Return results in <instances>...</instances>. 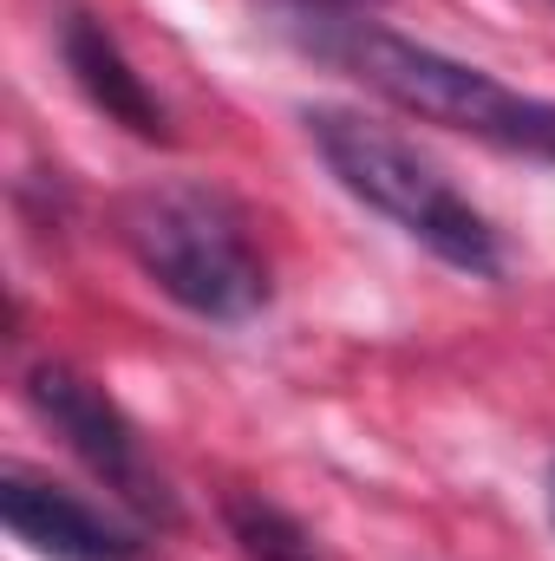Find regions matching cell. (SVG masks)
Instances as JSON below:
<instances>
[{
  "label": "cell",
  "mask_w": 555,
  "mask_h": 561,
  "mask_svg": "<svg viewBox=\"0 0 555 561\" xmlns=\"http://www.w3.org/2000/svg\"><path fill=\"white\" fill-rule=\"evenodd\" d=\"M118 242L196 320H249L269 307V262L249 236V216L209 183L170 176L132 190L118 203Z\"/></svg>",
  "instance_id": "obj_1"
},
{
  "label": "cell",
  "mask_w": 555,
  "mask_h": 561,
  "mask_svg": "<svg viewBox=\"0 0 555 561\" xmlns=\"http://www.w3.org/2000/svg\"><path fill=\"white\" fill-rule=\"evenodd\" d=\"M301 125L320 150V163L340 176V190L360 196L366 209H380L393 229H406L418 249H431L438 262H451L464 275L503 268V249H497V229L484 222V209H471V196H457V183L418 144H406L399 131H386L360 112H340V105H320Z\"/></svg>",
  "instance_id": "obj_2"
},
{
  "label": "cell",
  "mask_w": 555,
  "mask_h": 561,
  "mask_svg": "<svg viewBox=\"0 0 555 561\" xmlns=\"http://www.w3.org/2000/svg\"><path fill=\"white\" fill-rule=\"evenodd\" d=\"M333 53L380 92L393 99L399 112H412L424 125H444V131H471V138L490 144H523V125H530V105L523 92H510L497 72L484 66H464L438 46H418L393 26H373V20H347Z\"/></svg>",
  "instance_id": "obj_3"
},
{
  "label": "cell",
  "mask_w": 555,
  "mask_h": 561,
  "mask_svg": "<svg viewBox=\"0 0 555 561\" xmlns=\"http://www.w3.org/2000/svg\"><path fill=\"white\" fill-rule=\"evenodd\" d=\"M26 399H33V412L53 424V437L132 510L144 523H177V490H170V477L157 470V457H150V444L138 437V424L118 412V399L99 386V379H86L79 366H59V359H46V366H33L26 373Z\"/></svg>",
  "instance_id": "obj_4"
},
{
  "label": "cell",
  "mask_w": 555,
  "mask_h": 561,
  "mask_svg": "<svg viewBox=\"0 0 555 561\" xmlns=\"http://www.w3.org/2000/svg\"><path fill=\"white\" fill-rule=\"evenodd\" d=\"M0 516H7V529L33 556H46V561H138L144 556V542L132 529L105 523L92 503H79L72 490L33 477L20 463L0 470Z\"/></svg>",
  "instance_id": "obj_5"
},
{
  "label": "cell",
  "mask_w": 555,
  "mask_h": 561,
  "mask_svg": "<svg viewBox=\"0 0 555 561\" xmlns=\"http://www.w3.org/2000/svg\"><path fill=\"white\" fill-rule=\"evenodd\" d=\"M59 53H66V72L79 79V92H86L112 125H125L132 138H150V144L170 138V118H163V105L150 99L144 72H132V59L118 53V39H112L92 13H66Z\"/></svg>",
  "instance_id": "obj_6"
},
{
  "label": "cell",
  "mask_w": 555,
  "mask_h": 561,
  "mask_svg": "<svg viewBox=\"0 0 555 561\" xmlns=\"http://www.w3.org/2000/svg\"><path fill=\"white\" fill-rule=\"evenodd\" d=\"M229 536L242 561H320L314 536L269 496H229Z\"/></svg>",
  "instance_id": "obj_7"
},
{
  "label": "cell",
  "mask_w": 555,
  "mask_h": 561,
  "mask_svg": "<svg viewBox=\"0 0 555 561\" xmlns=\"http://www.w3.org/2000/svg\"><path fill=\"white\" fill-rule=\"evenodd\" d=\"M517 150H530V157H550L555 163V105H530V125H523V144Z\"/></svg>",
  "instance_id": "obj_8"
},
{
  "label": "cell",
  "mask_w": 555,
  "mask_h": 561,
  "mask_svg": "<svg viewBox=\"0 0 555 561\" xmlns=\"http://www.w3.org/2000/svg\"><path fill=\"white\" fill-rule=\"evenodd\" d=\"M550 523H555V463H550Z\"/></svg>",
  "instance_id": "obj_9"
},
{
  "label": "cell",
  "mask_w": 555,
  "mask_h": 561,
  "mask_svg": "<svg viewBox=\"0 0 555 561\" xmlns=\"http://www.w3.org/2000/svg\"><path fill=\"white\" fill-rule=\"evenodd\" d=\"M327 7H360V0H327Z\"/></svg>",
  "instance_id": "obj_10"
}]
</instances>
